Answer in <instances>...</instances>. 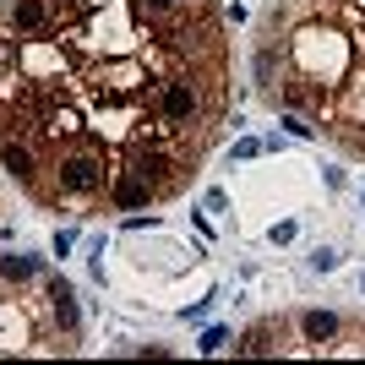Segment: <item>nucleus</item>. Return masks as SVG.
Here are the masks:
<instances>
[{
    "label": "nucleus",
    "mask_w": 365,
    "mask_h": 365,
    "mask_svg": "<svg viewBox=\"0 0 365 365\" xmlns=\"http://www.w3.org/2000/svg\"><path fill=\"white\" fill-rule=\"evenodd\" d=\"M49 311H55V327L66 338H76V305H71V289H66L61 278H49Z\"/></svg>",
    "instance_id": "3"
},
{
    "label": "nucleus",
    "mask_w": 365,
    "mask_h": 365,
    "mask_svg": "<svg viewBox=\"0 0 365 365\" xmlns=\"http://www.w3.org/2000/svg\"><path fill=\"white\" fill-rule=\"evenodd\" d=\"M38 273V262L33 257H0V278H11V284H28Z\"/></svg>",
    "instance_id": "4"
},
{
    "label": "nucleus",
    "mask_w": 365,
    "mask_h": 365,
    "mask_svg": "<svg viewBox=\"0 0 365 365\" xmlns=\"http://www.w3.org/2000/svg\"><path fill=\"white\" fill-rule=\"evenodd\" d=\"M229 120V38L213 0H49V22L0 33V142L38 153L44 207H93L137 153L202 164Z\"/></svg>",
    "instance_id": "1"
},
{
    "label": "nucleus",
    "mask_w": 365,
    "mask_h": 365,
    "mask_svg": "<svg viewBox=\"0 0 365 365\" xmlns=\"http://www.w3.org/2000/svg\"><path fill=\"white\" fill-rule=\"evenodd\" d=\"M257 82L267 104L305 115L322 137L365 158V0H273Z\"/></svg>",
    "instance_id": "2"
}]
</instances>
